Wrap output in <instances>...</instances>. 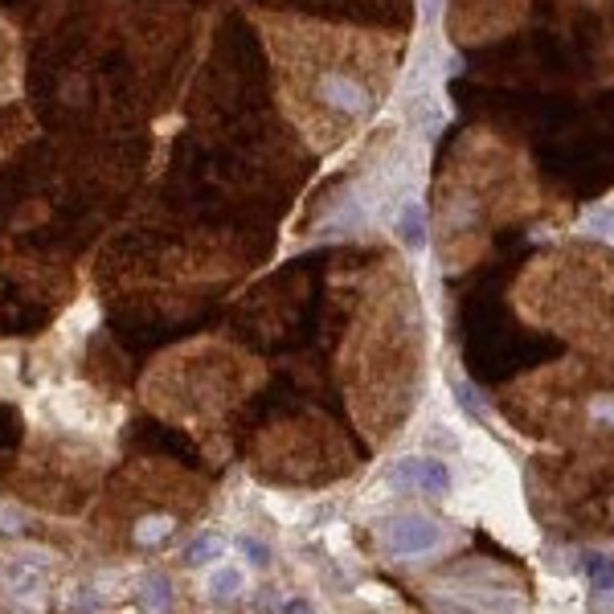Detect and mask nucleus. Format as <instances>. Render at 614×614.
<instances>
[{
    "instance_id": "obj_13",
    "label": "nucleus",
    "mask_w": 614,
    "mask_h": 614,
    "mask_svg": "<svg viewBox=\"0 0 614 614\" xmlns=\"http://www.w3.org/2000/svg\"><path fill=\"white\" fill-rule=\"evenodd\" d=\"M455 398L463 402V410H471V414H484V406H479V398H475V389H471V385H455Z\"/></svg>"
},
{
    "instance_id": "obj_1",
    "label": "nucleus",
    "mask_w": 614,
    "mask_h": 614,
    "mask_svg": "<svg viewBox=\"0 0 614 614\" xmlns=\"http://www.w3.org/2000/svg\"><path fill=\"white\" fill-rule=\"evenodd\" d=\"M316 99H320L328 111L344 115V119H365V115L373 111V99H369L365 86H361L353 74H340V70H328V74L316 82Z\"/></svg>"
},
{
    "instance_id": "obj_6",
    "label": "nucleus",
    "mask_w": 614,
    "mask_h": 614,
    "mask_svg": "<svg viewBox=\"0 0 614 614\" xmlns=\"http://www.w3.org/2000/svg\"><path fill=\"white\" fill-rule=\"evenodd\" d=\"M242 582H246V578H242L238 565H217L213 574H209V582H205V590H209L213 598L226 602V598H238V594H242Z\"/></svg>"
},
{
    "instance_id": "obj_2",
    "label": "nucleus",
    "mask_w": 614,
    "mask_h": 614,
    "mask_svg": "<svg viewBox=\"0 0 614 614\" xmlns=\"http://www.w3.org/2000/svg\"><path fill=\"white\" fill-rule=\"evenodd\" d=\"M385 545L393 553H426L438 545V524L426 520V516H398V520H389V529H385Z\"/></svg>"
},
{
    "instance_id": "obj_8",
    "label": "nucleus",
    "mask_w": 614,
    "mask_h": 614,
    "mask_svg": "<svg viewBox=\"0 0 614 614\" xmlns=\"http://www.w3.org/2000/svg\"><path fill=\"white\" fill-rule=\"evenodd\" d=\"M222 549H226V541L222 537H213V533H201L193 545H189V553H185V561L189 565H209L213 557H222Z\"/></svg>"
},
{
    "instance_id": "obj_5",
    "label": "nucleus",
    "mask_w": 614,
    "mask_h": 614,
    "mask_svg": "<svg viewBox=\"0 0 614 614\" xmlns=\"http://www.w3.org/2000/svg\"><path fill=\"white\" fill-rule=\"evenodd\" d=\"M414 488H422L430 496H447L451 492V471L438 459H418V484Z\"/></svg>"
},
{
    "instance_id": "obj_9",
    "label": "nucleus",
    "mask_w": 614,
    "mask_h": 614,
    "mask_svg": "<svg viewBox=\"0 0 614 614\" xmlns=\"http://www.w3.org/2000/svg\"><path fill=\"white\" fill-rule=\"evenodd\" d=\"M172 529H177V524H172L168 516H148V520L136 524V541L140 545H156V541H168Z\"/></svg>"
},
{
    "instance_id": "obj_11",
    "label": "nucleus",
    "mask_w": 614,
    "mask_h": 614,
    "mask_svg": "<svg viewBox=\"0 0 614 614\" xmlns=\"http://www.w3.org/2000/svg\"><path fill=\"white\" fill-rule=\"evenodd\" d=\"M389 484L398 488V492H402V488H414V484H418V459H402L398 467L389 471Z\"/></svg>"
},
{
    "instance_id": "obj_10",
    "label": "nucleus",
    "mask_w": 614,
    "mask_h": 614,
    "mask_svg": "<svg viewBox=\"0 0 614 614\" xmlns=\"http://www.w3.org/2000/svg\"><path fill=\"white\" fill-rule=\"evenodd\" d=\"M590 422L614 430V393H598V398H590Z\"/></svg>"
},
{
    "instance_id": "obj_4",
    "label": "nucleus",
    "mask_w": 614,
    "mask_h": 614,
    "mask_svg": "<svg viewBox=\"0 0 614 614\" xmlns=\"http://www.w3.org/2000/svg\"><path fill=\"white\" fill-rule=\"evenodd\" d=\"M582 574L590 578V586L598 594H614V557L606 553H586L582 557Z\"/></svg>"
},
{
    "instance_id": "obj_14",
    "label": "nucleus",
    "mask_w": 614,
    "mask_h": 614,
    "mask_svg": "<svg viewBox=\"0 0 614 614\" xmlns=\"http://www.w3.org/2000/svg\"><path fill=\"white\" fill-rule=\"evenodd\" d=\"M283 614H316V606L307 602V598H287L283 602Z\"/></svg>"
},
{
    "instance_id": "obj_3",
    "label": "nucleus",
    "mask_w": 614,
    "mask_h": 614,
    "mask_svg": "<svg viewBox=\"0 0 614 614\" xmlns=\"http://www.w3.org/2000/svg\"><path fill=\"white\" fill-rule=\"evenodd\" d=\"M393 230L402 234V242L410 250H422L426 246V213H422V201L418 197H406L398 209H393Z\"/></svg>"
},
{
    "instance_id": "obj_7",
    "label": "nucleus",
    "mask_w": 614,
    "mask_h": 614,
    "mask_svg": "<svg viewBox=\"0 0 614 614\" xmlns=\"http://www.w3.org/2000/svg\"><path fill=\"white\" fill-rule=\"evenodd\" d=\"M140 602H144L152 614L172 610V582H168L164 574H148L144 586H140Z\"/></svg>"
},
{
    "instance_id": "obj_12",
    "label": "nucleus",
    "mask_w": 614,
    "mask_h": 614,
    "mask_svg": "<svg viewBox=\"0 0 614 614\" xmlns=\"http://www.w3.org/2000/svg\"><path fill=\"white\" fill-rule=\"evenodd\" d=\"M238 549H242L246 561L258 565V569H267V565H271V549H267V545H258L254 537H238Z\"/></svg>"
}]
</instances>
